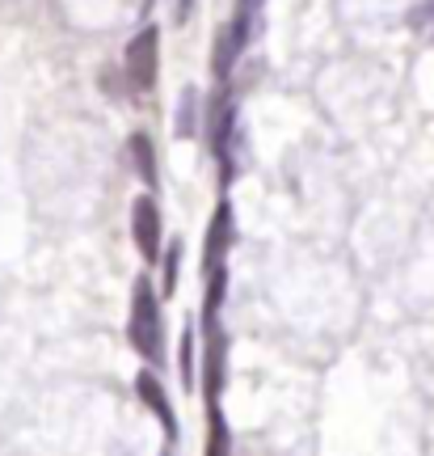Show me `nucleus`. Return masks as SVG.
<instances>
[{"label": "nucleus", "instance_id": "f257e3e1", "mask_svg": "<svg viewBox=\"0 0 434 456\" xmlns=\"http://www.w3.org/2000/svg\"><path fill=\"white\" fill-rule=\"evenodd\" d=\"M131 342H135V351H140L148 363H161L165 359L161 305H157V292L148 288L144 279H140L135 292H131Z\"/></svg>", "mask_w": 434, "mask_h": 456}, {"label": "nucleus", "instance_id": "f03ea898", "mask_svg": "<svg viewBox=\"0 0 434 456\" xmlns=\"http://www.w3.org/2000/svg\"><path fill=\"white\" fill-rule=\"evenodd\" d=\"M157 55H161V34L152 26H144L127 47V77L135 89H152V81H157Z\"/></svg>", "mask_w": 434, "mask_h": 456}, {"label": "nucleus", "instance_id": "7ed1b4c3", "mask_svg": "<svg viewBox=\"0 0 434 456\" xmlns=\"http://www.w3.org/2000/svg\"><path fill=\"white\" fill-rule=\"evenodd\" d=\"M131 228H135V245H140V254L148 262L161 254V212H157V203L152 199H140L135 203V212H131Z\"/></svg>", "mask_w": 434, "mask_h": 456}, {"label": "nucleus", "instance_id": "20e7f679", "mask_svg": "<svg viewBox=\"0 0 434 456\" xmlns=\"http://www.w3.org/2000/svg\"><path fill=\"white\" fill-rule=\"evenodd\" d=\"M245 38H249L245 21H232V26L220 34V47H215V77H228V72H232V60L245 51Z\"/></svg>", "mask_w": 434, "mask_h": 456}, {"label": "nucleus", "instance_id": "39448f33", "mask_svg": "<svg viewBox=\"0 0 434 456\" xmlns=\"http://www.w3.org/2000/svg\"><path fill=\"white\" fill-rule=\"evenodd\" d=\"M135 389H140V397H144L148 406L161 414V423L169 427V436H173V414H169V402H165V389L157 385V376L152 372H140V380H135Z\"/></svg>", "mask_w": 434, "mask_h": 456}, {"label": "nucleus", "instance_id": "423d86ee", "mask_svg": "<svg viewBox=\"0 0 434 456\" xmlns=\"http://www.w3.org/2000/svg\"><path fill=\"white\" fill-rule=\"evenodd\" d=\"M224 245H228V208L215 212V224H211V237H207V271H220L224 266Z\"/></svg>", "mask_w": 434, "mask_h": 456}, {"label": "nucleus", "instance_id": "0eeeda50", "mask_svg": "<svg viewBox=\"0 0 434 456\" xmlns=\"http://www.w3.org/2000/svg\"><path fill=\"white\" fill-rule=\"evenodd\" d=\"M131 157H135V174L152 186V182H157V165H152V144H148V135H131Z\"/></svg>", "mask_w": 434, "mask_h": 456}, {"label": "nucleus", "instance_id": "6e6552de", "mask_svg": "<svg viewBox=\"0 0 434 456\" xmlns=\"http://www.w3.org/2000/svg\"><path fill=\"white\" fill-rule=\"evenodd\" d=\"M207 456H228V431H224V419L211 410V440H207Z\"/></svg>", "mask_w": 434, "mask_h": 456}, {"label": "nucleus", "instance_id": "1a4fd4ad", "mask_svg": "<svg viewBox=\"0 0 434 456\" xmlns=\"http://www.w3.org/2000/svg\"><path fill=\"white\" fill-rule=\"evenodd\" d=\"M177 283V245L169 249V266H165V288H173Z\"/></svg>", "mask_w": 434, "mask_h": 456}]
</instances>
